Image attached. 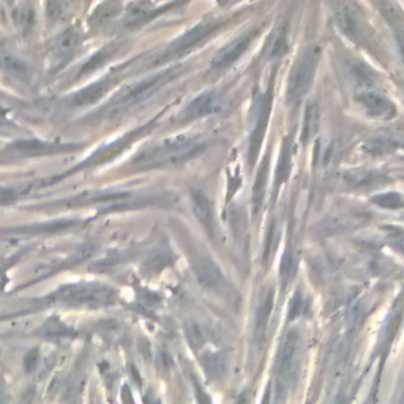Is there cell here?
I'll use <instances>...</instances> for the list:
<instances>
[{
	"label": "cell",
	"mask_w": 404,
	"mask_h": 404,
	"mask_svg": "<svg viewBox=\"0 0 404 404\" xmlns=\"http://www.w3.org/2000/svg\"><path fill=\"white\" fill-rule=\"evenodd\" d=\"M206 144L195 136H174L167 138L158 146L147 148L133 160V165L138 169H153L167 165H179L183 161L196 157L204 151Z\"/></svg>",
	"instance_id": "cell-1"
},
{
	"label": "cell",
	"mask_w": 404,
	"mask_h": 404,
	"mask_svg": "<svg viewBox=\"0 0 404 404\" xmlns=\"http://www.w3.org/2000/svg\"><path fill=\"white\" fill-rule=\"evenodd\" d=\"M235 404H248V395H246V391H244L239 398H237V401H235Z\"/></svg>",
	"instance_id": "cell-45"
},
{
	"label": "cell",
	"mask_w": 404,
	"mask_h": 404,
	"mask_svg": "<svg viewBox=\"0 0 404 404\" xmlns=\"http://www.w3.org/2000/svg\"><path fill=\"white\" fill-rule=\"evenodd\" d=\"M270 111H272V89L267 90L263 97H260L259 102V111L256 116V123H254L253 133L250 136V165H256L258 155H259V148L260 144H263V139L267 132V125H269V119H270Z\"/></svg>",
	"instance_id": "cell-11"
},
{
	"label": "cell",
	"mask_w": 404,
	"mask_h": 404,
	"mask_svg": "<svg viewBox=\"0 0 404 404\" xmlns=\"http://www.w3.org/2000/svg\"><path fill=\"white\" fill-rule=\"evenodd\" d=\"M0 404H7V396H5V391L2 389V385H0Z\"/></svg>",
	"instance_id": "cell-46"
},
{
	"label": "cell",
	"mask_w": 404,
	"mask_h": 404,
	"mask_svg": "<svg viewBox=\"0 0 404 404\" xmlns=\"http://www.w3.org/2000/svg\"><path fill=\"white\" fill-rule=\"evenodd\" d=\"M291 174V141L286 139L283 142L281 155H279L277 172H275V188L278 190L283 183L288 182Z\"/></svg>",
	"instance_id": "cell-26"
},
{
	"label": "cell",
	"mask_w": 404,
	"mask_h": 404,
	"mask_svg": "<svg viewBox=\"0 0 404 404\" xmlns=\"http://www.w3.org/2000/svg\"><path fill=\"white\" fill-rule=\"evenodd\" d=\"M172 5H163V7H157L151 2H134L130 4L127 8L125 16V26L127 27H139L141 24L151 21L153 16L160 15V11H165L171 8Z\"/></svg>",
	"instance_id": "cell-17"
},
{
	"label": "cell",
	"mask_w": 404,
	"mask_h": 404,
	"mask_svg": "<svg viewBox=\"0 0 404 404\" xmlns=\"http://www.w3.org/2000/svg\"><path fill=\"white\" fill-rule=\"evenodd\" d=\"M13 20L18 29L22 30V32H27L34 26V8L26 4L20 5L13 11Z\"/></svg>",
	"instance_id": "cell-29"
},
{
	"label": "cell",
	"mask_w": 404,
	"mask_h": 404,
	"mask_svg": "<svg viewBox=\"0 0 404 404\" xmlns=\"http://www.w3.org/2000/svg\"><path fill=\"white\" fill-rule=\"evenodd\" d=\"M267 182H269V158H264L263 163H260V166H259L258 174H256V180H254V186H253V210H254V214H259L260 207H263Z\"/></svg>",
	"instance_id": "cell-23"
},
{
	"label": "cell",
	"mask_w": 404,
	"mask_h": 404,
	"mask_svg": "<svg viewBox=\"0 0 404 404\" xmlns=\"http://www.w3.org/2000/svg\"><path fill=\"white\" fill-rule=\"evenodd\" d=\"M288 49V29L284 26L278 27L275 32L270 36V43H269V59H278L286 53Z\"/></svg>",
	"instance_id": "cell-28"
},
{
	"label": "cell",
	"mask_w": 404,
	"mask_h": 404,
	"mask_svg": "<svg viewBox=\"0 0 404 404\" xmlns=\"http://www.w3.org/2000/svg\"><path fill=\"white\" fill-rule=\"evenodd\" d=\"M319 128V108L314 103L308 104L305 111V117H303V127L300 139L303 144H307L308 139H312Z\"/></svg>",
	"instance_id": "cell-25"
},
{
	"label": "cell",
	"mask_w": 404,
	"mask_h": 404,
	"mask_svg": "<svg viewBox=\"0 0 404 404\" xmlns=\"http://www.w3.org/2000/svg\"><path fill=\"white\" fill-rule=\"evenodd\" d=\"M220 27H221L220 21H207L197 24V26L190 29L188 32L183 34L180 39L174 41L172 45L167 48L157 60H155V64H165V62L176 60L179 57H182V55L191 53L193 49L201 46L204 41H207Z\"/></svg>",
	"instance_id": "cell-7"
},
{
	"label": "cell",
	"mask_w": 404,
	"mask_h": 404,
	"mask_svg": "<svg viewBox=\"0 0 404 404\" xmlns=\"http://www.w3.org/2000/svg\"><path fill=\"white\" fill-rule=\"evenodd\" d=\"M24 191L20 186H0V206H8V204L18 201Z\"/></svg>",
	"instance_id": "cell-34"
},
{
	"label": "cell",
	"mask_w": 404,
	"mask_h": 404,
	"mask_svg": "<svg viewBox=\"0 0 404 404\" xmlns=\"http://www.w3.org/2000/svg\"><path fill=\"white\" fill-rule=\"evenodd\" d=\"M260 404H272V391H270V385L265 389V393L263 398V403Z\"/></svg>",
	"instance_id": "cell-44"
},
{
	"label": "cell",
	"mask_w": 404,
	"mask_h": 404,
	"mask_svg": "<svg viewBox=\"0 0 404 404\" xmlns=\"http://www.w3.org/2000/svg\"><path fill=\"white\" fill-rule=\"evenodd\" d=\"M81 225L78 220H54L46 223H39V225H29V226H16L13 229H8V234H21V235H43V234H57L68 231Z\"/></svg>",
	"instance_id": "cell-15"
},
{
	"label": "cell",
	"mask_w": 404,
	"mask_h": 404,
	"mask_svg": "<svg viewBox=\"0 0 404 404\" xmlns=\"http://www.w3.org/2000/svg\"><path fill=\"white\" fill-rule=\"evenodd\" d=\"M319 59L321 49L318 46H312L295 62L288 83V98L291 103H298L312 89Z\"/></svg>",
	"instance_id": "cell-3"
},
{
	"label": "cell",
	"mask_w": 404,
	"mask_h": 404,
	"mask_svg": "<svg viewBox=\"0 0 404 404\" xmlns=\"http://www.w3.org/2000/svg\"><path fill=\"white\" fill-rule=\"evenodd\" d=\"M113 53H114V48H103V49H99V51L93 55V57L90 59V60H87L85 64H84V67L81 68V71H79V74L81 76H84V74H87V73H92V71H95L98 67H102L104 62H106L111 55H113Z\"/></svg>",
	"instance_id": "cell-30"
},
{
	"label": "cell",
	"mask_w": 404,
	"mask_h": 404,
	"mask_svg": "<svg viewBox=\"0 0 404 404\" xmlns=\"http://www.w3.org/2000/svg\"><path fill=\"white\" fill-rule=\"evenodd\" d=\"M81 35L76 29H67L53 43L51 49V65L53 70H59L70 60L78 51Z\"/></svg>",
	"instance_id": "cell-13"
},
{
	"label": "cell",
	"mask_w": 404,
	"mask_h": 404,
	"mask_svg": "<svg viewBox=\"0 0 404 404\" xmlns=\"http://www.w3.org/2000/svg\"><path fill=\"white\" fill-rule=\"evenodd\" d=\"M191 201V209L193 214L197 218V221L201 223V226L206 229V232L209 235H214L215 232V215H214V207L210 199L204 195L202 191H193L190 196Z\"/></svg>",
	"instance_id": "cell-16"
},
{
	"label": "cell",
	"mask_w": 404,
	"mask_h": 404,
	"mask_svg": "<svg viewBox=\"0 0 404 404\" xmlns=\"http://www.w3.org/2000/svg\"><path fill=\"white\" fill-rule=\"evenodd\" d=\"M303 297L300 292L298 294L294 295V298L291 300V307H289V321H294L295 318H298V316L302 314V309H303Z\"/></svg>",
	"instance_id": "cell-38"
},
{
	"label": "cell",
	"mask_w": 404,
	"mask_h": 404,
	"mask_svg": "<svg viewBox=\"0 0 404 404\" xmlns=\"http://www.w3.org/2000/svg\"><path fill=\"white\" fill-rule=\"evenodd\" d=\"M117 5L116 4H103V5H99L98 10L93 13L92 16V22L93 24H103L104 21H108L109 18H113L116 15V11H117Z\"/></svg>",
	"instance_id": "cell-35"
},
{
	"label": "cell",
	"mask_w": 404,
	"mask_h": 404,
	"mask_svg": "<svg viewBox=\"0 0 404 404\" xmlns=\"http://www.w3.org/2000/svg\"><path fill=\"white\" fill-rule=\"evenodd\" d=\"M272 309H273V289L269 288V289H265L259 297L256 319H254V330H256V337L259 340H263L267 327H269Z\"/></svg>",
	"instance_id": "cell-21"
},
{
	"label": "cell",
	"mask_w": 404,
	"mask_h": 404,
	"mask_svg": "<svg viewBox=\"0 0 404 404\" xmlns=\"http://www.w3.org/2000/svg\"><path fill=\"white\" fill-rule=\"evenodd\" d=\"M396 43H398V48H400L401 57L404 59V29L398 30L396 32Z\"/></svg>",
	"instance_id": "cell-42"
},
{
	"label": "cell",
	"mask_w": 404,
	"mask_h": 404,
	"mask_svg": "<svg viewBox=\"0 0 404 404\" xmlns=\"http://www.w3.org/2000/svg\"><path fill=\"white\" fill-rule=\"evenodd\" d=\"M195 273L197 281L201 283L206 289H216L220 288L225 281L221 270L218 269L212 259L209 258H199L195 264Z\"/></svg>",
	"instance_id": "cell-18"
},
{
	"label": "cell",
	"mask_w": 404,
	"mask_h": 404,
	"mask_svg": "<svg viewBox=\"0 0 404 404\" xmlns=\"http://www.w3.org/2000/svg\"><path fill=\"white\" fill-rule=\"evenodd\" d=\"M113 84H114V81L109 78L97 81V83L87 85L84 87V89H81L79 92L74 93V95H71L70 98H68V103H70L71 106H78V108L89 106V104L99 102V99L106 95L111 87H113Z\"/></svg>",
	"instance_id": "cell-14"
},
{
	"label": "cell",
	"mask_w": 404,
	"mask_h": 404,
	"mask_svg": "<svg viewBox=\"0 0 404 404\" xmlns=\"http://www.w3.org/2000/svg\"><path fill=\"white\" fill-rule=\"evenodd\" d=\"M344 182L347 186H351L354 190H370L376 188L381 183H384V176L376 171H365V169H356V171H347L344 176Z\"/></svg>",
	"instance_id": "cell-19"
},
{
	"label": "cell",
	"mask_w": 404,
	"mask_h": 404,
	"mask_svg": "<svg viewBox=\"0 0 404 404\" xmlns=\"http://www.w3.org/2000/svg\"><path fill=\"white\" fill-rule=\"evenodd\" d=\"M292 270H294V259H292V253L288 250L284 253L281 267H279V279H281V286L288 284L292 275Z\"/></svg>",
	"instance_id": "cell-36"
},
{
	"label": "cell",
	"mask_w": 404,
	"mask_h": 404,
	"mask_svg": "<svg viewBox=\"0 0 404 404\" xmlns=\"http://www.w3.org/2000/svg\"><path fill=\"white\" fill-rule=\"evenodd\" d=\"M79 148L78 144L70 142H48L35 138H22L16 139L4 148L2 158L5 160H22V158H35L46 157V155H57L71 152Z\"/></svg>",
	"instance_id": "cell-5"
},
{
	"label": "cell",
	"mask_w": 404,
	"mask_h": 404,
	"mask_svg": "<svg viewBox=\"0 0 404 404\" xmlns=\"http://www.w3.org/2000/svg\"><path fill=\"white\" fill-rule=\"evenodd\" d=\"M116 300V289L102 283L67 284L49 295V302L78 308H104Z\"/></svg>",
	"instance_id": "cell-2"
},
{
	"label": "cell",
	"mask_w": 404,
	"mask_h": 404,
	"mask_svg": "<svg viewBox=\"0 0 404 404\" xmlns=\"http://www.w3.org/2000/svg\"><path fill=\"white\" fill-rule=\"evenodd\" d=\"M193 389H195V398L197 404H212V400L207 395V391L204 390V387L199 384L196 379H193Z\"/></svg>",
	"instance_id": "cell-39"
},
{
	"label": "cell",
	"mask_w": 404,
	"mask_h": 404,
	"mask_svg": "<svg viewBox=\"0 0 404 404\" xmlns=\"http://www.w3.org/2000/svg\"><path fill=\"white\" fill-rule=\"evenodd\" d=\"M337 26L347 39L360 43L368 41V29H366L362 18L354 11L349 5H341L337 11Z\"/></svg>",
	"instance_id": "cell-12"
},
{
	"label": "cell",
	"mask_w": 404,
	"mask_h": 404,
	"mask_svg": "<svg viewBox=\"0 0 404 404\" xmlns=\"http://www.w3.org/2000/svg\"><path fill=\"white\" fill-rule=\"evenodd\" d=\"M298 349H300V337L295 330H291L283 341L281 347L278 351V357L275 362V375L278 377V387H288V382L294 376Z\"/></svg>",
	"instance_id": "cell-8"
},
{
	"label": "cell",
	"mask_w": 404,
	"mask_h": 404,
	"mask_svg": "<svg viewBox=\"0 0 404 404\" xmlns=\"http://www.w3.org/2000/svg\"><path fill=\"white\" fill-rule=\"evenodd\" d=\"M0 67L4 68V71L7 73L8 76L16 81H21V83H27L30 79L29 64L15 54L0 53Z\"/></svg>",
	"instance_id": "cell-22"
},
{
	"label": "cell",
	"mask_w": 404,
	"mask_h": 404,
	"mask_svg": "<svg viewBox=\"0 0 404 404\" xmlns=\"http://www.w3.org/2000/svg\"><path fill=\"white\" fill-rule=\"evenodd\" d=\"M349 78L358 87H362V90H370L368 87L375 83V74L362 62H354V64L349 65Z\"/></svg>",
	"instance_id": "cell-27"
},
{
	"label": "cell",
	"mask_w": 404,
	"mask_h": 404,
	"mask_svg": "<svg viewBox=\"0 0 404 404\" xmlns=\"http://www.w3.org/2000/svg\"><path fill=\"white\" fill-rule=\"evenodd\" d=\"M144 404H161V401L153 393H147L144 396Z\"/></svg>",
	"instance_id": "cell-43"
},
{
	"label": "cell",
	"mask_w": 404,
	"mask_h": 404,
	"mask_svg": "<svg viewBox=\"0 0 404 404\" xmlns=\"http://www.w3.org/2000/svg\"><path fill=\"white\" fill-rule=\"evenodd\" d=\"M256 34H258V30L253 29L250 30V32L237 36L234 41L228 43L225 48L220 49L218 54H216L212 60V70L223 71L231 65H234L235 62H237L242 55L248 51V48H250Z\"/></svg>",
	"instance_id": "cell-9"
},
{
	"label": "cell",
	"mask_w": 404,
	"mask_h": 404,
	"mask_svg": "<svg viewBox=\"0 0 404 404\" xmlns=\"http://www.w3.org/2000/svg\"><path fill=\"white\" fill-rule=\"evenodd\" d=\"M358 221L362 223V215H340L338 218L328 223L327 228H333V231H344L347 228L358 225Z\"/></svg>",
	"instance_id": "cell-33"
},
{
	"label": "cell",
	"mask_w": 404,
	"mask_h": 404,
	"mask_svg": "<svg viewBox=\"0 0 404 404\" xmlns=\"http://www.w3.org/2000/svg\"><path fill=\"white\" fill-rule=\"evenodd\" d=\"M36 365H39V351L34 349L27 354L26 358H24V368H26V371H34L36 368Z\"/></svg>",
	"instance_id": "cell-40"
},
{
	"label": "cell",
	"mask_w": 404,
	"mask_h": 404,
	"mask_svg": "<svg viewBox=\"0 0 404 404\" xmlns=\"http://www.w3.org/2000/svg\"><path fill=\"white\" fill-rule=\"evenodd\" d=\"M357 103L363 108V111L372 119L377 120H391L396 116L395 104L389 98L382 97L381 93L375 90H360L357 93Z\"/></svg>",
	"instance_id": "cell-10"
},
{
	"label": "cell",
	"mask_w": 404,
	"mask_h": 404,
	"mask_svg": "<svg viewBox=\"0 0 404 404\" xmlns=\"http://www.w3.org/2000/svg\"><path fill=\"white\" fill-rule=\"evenodd\" d=\"M398 144L390 136H375V138L363 142L362 151L371 157H385L396 151Z\"/></svg>",
	"instance_id": "cell-24"
},
{
	"label": "cell",
	"mask_w": 404,
	"mask_h": 404,
	"mask_svg": "<svg viewBox=\"0 0 404 404\" xmlns=\"http://www.w3.org/2000/svg\"><path fill=\"white\" fill-rule=\"evenodd\" d=\"M151 125H152V122L147 123V125H142V127H139V128L133 130V132H130L128 134L122 136V138L117 139L116 142H111V144H108L106 147L99 148L98 152L93 153L92 157H89L87 160H84L83 163H81L79 166H74L73 169L67 171V172H64V174H60V176H55L54 179L46 180V182L43 183V185H51V183L59 182V180H62V179H67L68 176H71V174H74V172H79V171H83V169H87V167L102 166V165H104V163H108V161L116 158L117 155H120L123 151H125V148H127L130 144H133V142H134L136 139H138L142 133H146L147 130L151 128Z\"/></svg>",
	"instance_id": "cell-6"
},
{
	"label": "cell",
	"mask_w": 404,
	"mask_h": 404,
	"mask_svg": "<svg viewBox=\"0 0 404 404\" xmlns=\"http://www.w3.org/2000/svg\"><path fill=\"white\" fill-rule=\"evenodd\" d=\"M371 201L375 202L376 206L382 207V209L396 210V209H403L404 207L403 197L398 195V193H382V195L372 196Z\"/></svg>",
	"instance_id": "cell-31"
},
{
	"label": "cell",
	"mask_w": 404,
	"mask_h": 404,
	"mask_svg": "<svg viewBox=\"0 0 404 404\" xmlns=\"http://www.w3.org/2000/svg\"><path fill=\"white\" fill-rule=\"evenodd\" d=\"M216 99L214 92H206L201 93V95L196 97L193 102L185 108L183 117L186 120H193V119H199V117L209 116L212 114L216 109Z\"/></svg>",
	"instance_id": "cell-20"
},
{
	"label": "cell",
	"mask_w": 404,
	"mask_h": 404,
	"mask_svg": "<svg viewBox=\"0 0 404 404\" xmlns=\"http://www.w3.org/2000/svg\"><path fill=\"white\" fill-rule=\"evenodd\" d=\"M8 283V277H7V265L0 264V294H2L5 286Z\"/></svg>",
	"instance_id": "cell-41"
},
{
	"label": "cell",
	"mask_w": 404,
	"mask_h": 404,
	"mask_svg": "<svg viewBox=\"0 0 404 404\" xmlns=\"http://www.w3.org/2000/svg\"><path fill=\"white\" fill-rule=\"evenodd\" d=\"M186 338H188L193 349H199V347L204 344L202 333L201 330H199V327L195 324H191L188 326V328H186Z\"/></svg>",
	"instance_id": "cell-37"
},
{
	"label": "cell",
	"mask_w": 404,
	"mask_h": 404,
	"mask_svg": "<svg viewBox=\"0 0 404 404\" xmlns=\"http://www.w3.org/2000/svg\"><path fill=\"white\" fill-rule=\"evenodd\" d=\"M201 363L207 375L212 379H218L223 375V360L218 356H215V354L207 357H202Z\"/></svg>",
	"instance_id": "cell-32"
},
{
	"label": "cell",
	"mask_w": 404,
	"mask_h": 404,
	"mask_svg": "<svg viewBox=\"0 0 404 404\" xmlns=\"http://www.w3.org/2000/svg\"><path fill=\"white\" fill-rule=\"evenodd\" d=\"M177 74H179V68L171 67V68H166V70L163 71L152 74V76L136 81V83L130 84L125 90L119 93V97H117L114 104L120 108H128V106H133V104L144 102V99L152 97L155 92H158L161 87L166 85L169 81L176 78Z\"/></svg>",
	"instance_id": "cell-4"
}]
</instances>
